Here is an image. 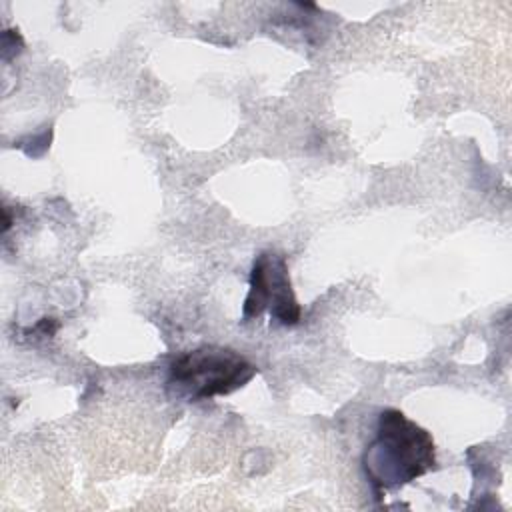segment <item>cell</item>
<instances>
[{"label": "cell", "mask_w": 512, "mask_h": 512, "mask_svg": "<svg viewBox=\"0 0 512 512\" xmlns=\"http://www.w3.org/2000/svg\"><path fill=\"white\" fill-rule=\"evenodd\" d=\"M362 466L378 494L404 486L436 466L434 440L404 412L386 408L378 416L376 438L366 446Z\"/></svg>", "instance_id": "obj_1"}, {"label": "cell", "mask_w": 512, "mask_h": 512, "mask_svg": "<svg viewBox=\"0 0 512 512\" xmlns=\"http://www.w3.org/2000/svg\"><path fill=\"white\" fill-rule=\"evenodd\" d=\"M256 376V366L242 354L222 346H200L172 360L168 386L188 400L226 396L246 386Z\"/></svg>", "instance_id": "obj_2"}, {"label": "cell", "mask_w": 512, "mask_h": 512, "mask_svg": "<svg viewBox=\"0 0 512 512\" xmlns=\"http://www.w3.org/2000/svg\"><path fill=\"white\" fill-rule=\"evenodd\" d=\"M266 310L282 326H294L302 316V308L292 290L286 258L270 250L260 252L252 264L250 290L242 306V322L258 318Z\"/></svg>", "instance_id": "obj_3"}]
</instances>
